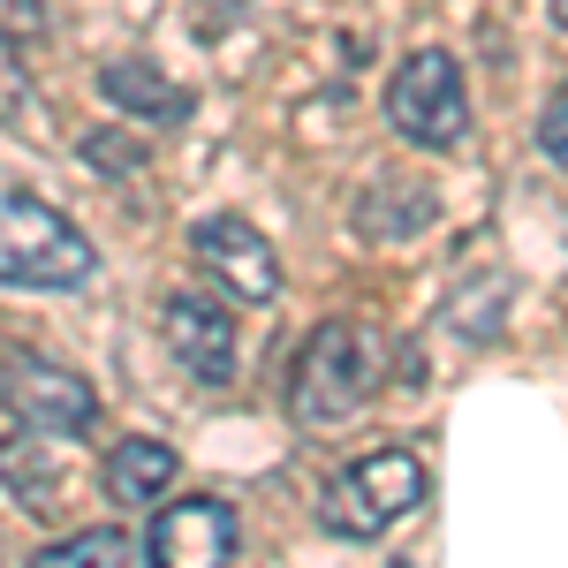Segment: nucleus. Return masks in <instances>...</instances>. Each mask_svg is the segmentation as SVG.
Here are the masks:
<instances>
[{"instance_id":"nucleus-8","label":"nucleus","mask_w":568,"mask_h":568,"mask_svg":"<svg viewBox=\"0 0 568 568\" xmlns=\"http://www.w3.org/2000/svg\"><path fill=\"white\" fill-rule=\"evenodd\" d=\"M160 334H168V349L190 379H205V387H227L235 379V318L213 304V296H168L160 311Z\"/></svg>"},{"instance_id":"nucleus-1","label":"nucleus","mask_w":568,"mask_h":568,"mask_svg":"<svg viewBox=\"0 0 568 568\" xmlns=\"http://www.w3.org/2000/svg\"><path fill=\"white\" fill-rule=\"evenodd\" d=\"M379 379H387V342L372 326H356V318H326L304 342L296 372H288V409H296V425L318 433V425L356 417L379 394Z\"/></svg>"},{"instance_id":"nucleus-10","label":"nucleus","mask_w":568,"mask_h":568,"mask_svg":"<svg viewBox=\"0 0 568 568\" xmlns=\"http://www.w3.org/2000/svg\"><path fill=\"white\" fill-rule=\"evenodd\" d=\"M99 91L122 106V114H136L144 130H175V122H190V91L168 84L152 61H106V77H99Z\"/></svg>"},{"instance_id":"nucleus-12","label":"nucleus","mask_w":568,"mask_h":568,"mask_svg":"<svg viewBox=\"0 0 568 568\" xmlns=\"http://www.w3.org/2000/svg\"><path fill=\"white\" fill-rule=\"evenodd\" d=\"M0 478H8V493H23V508H53V470H45L39 439H0Z\"/></svg>"},{"instance_id":"nucleus-3","label":"nucleus","mask_w":568,"mask_h":568,"mask_svg":"<svg viewBox=\"0 0 568 568\" xmlns=\"http://www.w3.org/2000/svg\"><path fill=\"white\" fill-rule=\"evenodd\" d=\"M99 251L45 197H0V288H84Z\"/></svg>"},{"instance_id":"nucleus-11","label":"nucleus","mask_w":568,"mask_h":568,"mask_svg":"<svg viewBox=\"0 0 568 568\" xmlns=\"http://www.w3.org/2000/svg\"><path fill=\"white\" fill-rule=\"evenodd\" d=\"M122 568V561H152V538H136V530L122 524H99V530H69V538H53V546H39V568Z\"/></svg>"},{"instance_id":"nucleus-15","label":"nucleus","mask_w":568,"mask_h":568,"mask_svg":"<svg viewBox=\"0 0 568 568\" xmlns=\"http://www.w3.org/2000/svg\"><path fill=\"white\" fill-rule=\"evenodd\" d=\"M554 23H561V31H568V0H554Z\"/></svg>"},{"instance_id":"nucleus-13","label":"nucleus","mask_w":568,"mask_h":568,"mask_svg":"<svg viewBox=\"0 0 568 568\" xmlns=\"http://www.w3.org/2000/svg\"><path fill=\"white\" fill-rule=\"evenodd\" d=\"M538 152L568 175V84L554 91V99H546V114H538Z\"/></svg>"},{"instance_id":"nucleus-14","label":"nucleus","mask_w":568,"mask_h":568,"mask_svg":"<svg viewBox=\"0 0 568 568\" xmlns=\"http://www.w3.org/2000/svg\"><path fill=\"white\" fill-rule=\"evenodd\" d=\"M39 23H45V8H39V0H0V31H23V39H31Z\"/></svg>"},{"instance_id":"nucleus-5","label":"nucleus","mask_w":568,"mask_h":568,"mask_svg":"<svg viewBox=\"0 0 568 568\" xmlns=\"http://www.w3.org/2000/svg\"><path fill=\"white\" fill-rule=\"evenodd\" d=\"M0 402H8V417H23V433L45 439H69L99 417L91 379H77L69 364H45V356H0Z\"/></svg>"},{"instance_id":"nucleus-9","label":"nucleus","mask_w":568,"mask_h":568,"mask_svg":"<svg viewBox=\"0 0 568 568\" xmlns=\"http://www.w3.org/2000/svg\"><path fill=\"white\" fill-rule=\"evenodd\" d=\"M175 447L152 433H130L106 447V470H99V485H106V500L114 508H144V500H168V485H175Z\"/></svg>"},{"instance_id":"nucleus-4","label":"nucleus","mask_w":568,"mask_h":568,"mask_svg":"<svg viewBox=\"0 0 568 568\" xmlns=\"http://www.w3.org/2000/svg\"><path fill=\"white\" fill-rule=\"evenodd\" d=\"M387 122H394V136H409V144H425V152H455V144H463V130H470V91H463L455 53L417 45V53L394 69Z\"/></svg>"},{"instance_id":"nucleus-6","label":"nucleus","mask_w":568,"mask_h":568,"mask_svg":"<svg viewBox=\"0 0 568 568\" xmlns=\"http://www.w3.org/2000/svg\"><path fill=\"white\" fill-rule=\"evenodd\" d=\"M190 251H197V265L213 273L227 296H243V304H273V296H281V258H273V243H265L243 213L197 220V227H190Z\"/></svg>"},{"instance_id":"nucleus-2","label":"nucleus","mask_w":568,"mask_h":568,"mask_svg":"<svg viewBox=\"0 0 568 568\" xmlns=\"http://www.w3.org/2000/svg\"><path fill=\"white\" fill-rule=\"evenodd\" d=\"M425 463L409 455V447H372V455H356L349 470H334L326 493H318V524L334 530V538H387L417 500H425Z\"/></svg>"},{"instance_id":"nucleus-7","label":"nucleus","mask_w":568,"mask_h":568,"mask_svg":"<svg viewBox=\"0 0 568 568\" xmlns=\"http://www.w3.org/2000/svg\"><path fill=\"white\" fill-rule=\"evenodd\" d=\"M144 538H152V561L160 568H220V561H235V508L213 500V493L168 500Z\"/></svg>"}]
</instances>
